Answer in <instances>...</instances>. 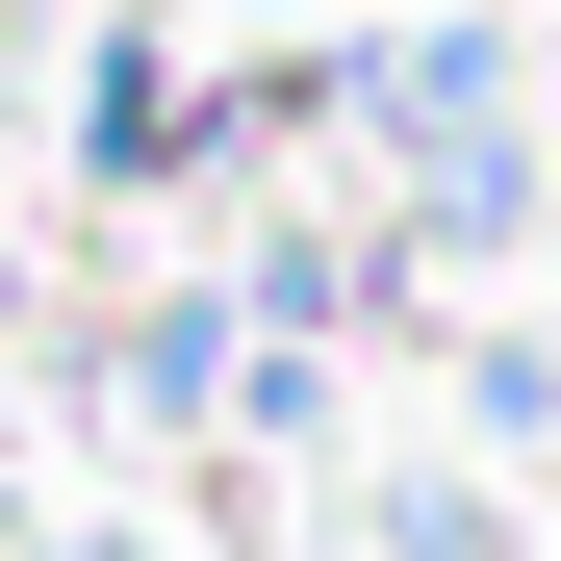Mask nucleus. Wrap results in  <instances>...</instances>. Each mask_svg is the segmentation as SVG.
<instances>
[{
	"instance_id": "1",
	"label": "nucleus",
	"mask_w": 561,
	"mask_h": 561,
	"mask_svg": "<svg viewBox=\"0 0 561 561\" xmlns=\"http://www.w3.org/2000/svg\"><path fill=\"white\" fill-rule=\"evenodd\" d=\"M77 179H128V205H153V179H205V77H179L153 26L77 51Z\"/></svg>"
},
{
	"instance_id": "2",
	"label": "nucleus",
	"mask_w": 561,
	"mask_h": 561,
	"mask_svg": "<svg viewBox=\"0 0 561 561\" xmlns=\"http://www.w3.org/2000/svg\"><path fill=\"white\" fill-rule=\"evenodd\" d=\"M0 332H26V255H0Z\"/></svg>"
}]
</instances>
